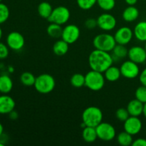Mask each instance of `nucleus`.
<instances>
[{"mask_svg":"<svg viewBox=\"0 0 146 146\" xmlns=\"http://www.w3.org/2000/svg\"><path fill=\"white\" fill-rule=\"evenodd\" d=\"M106 80L110 81V82H115L117 81L121 76V73L120 68H118L114 66H111L108 69L105 71L104 73Z\"/></svg>","mask_w":146,"mask_h":146,"instance_id":"nucleus-20","label":"nucleus"},{"mask_svg":"<svg viewBox=\"0 0 146 146\" xmlns=\"http://www.w3.org/2000/svg\"><path fill=\"white\" fill-rule=\"evenodd\" d=\"M133 146H146V139L145 138H139L134 140L132 143Z\"/></svg>","mask_w":146,"mask_h":146,"instance_id":"nucleus-36","label":"nucleus"},{"mask_svg":"<svg viewBox=\"0 0 146 146\" xmlns=\"http://www.w3.org/2000/svg\"><path fill=\"white\" fill-rule=\"evenodd\" d=\"M8 71L9 73H13V72H14V67L11 66H9L8 67Z\"/></svg>","mask_w":146,"mask_h":146,"instance_id":"nucleus-41","label":"nucleus"},{"mask_svg":"<svg viewBox=\"0 0 146 146\" xmlns=\"http://www.w3.org/2000/svg\"><path fill=\"white\" fill-rule=\"evenodd\" d=\"M121 76L128 79H134L140 75V68L138 64L131 60H127L123 62L120 66Z\"/></svg>","mask_w":146,"mask_h":146,"instance_id":"nucleus-8","label":"nucleus"},{"mask_svg":"<svg viewBox=\"0 0 146 146\" xmlns=\"http://www.w3.org/2000/svg\"><path fill=\"white\" fill-rule=\"evenodd\" d=\"M139 10L135 6H128L123 11L122 17L126 22H133L139 17Z\"/></svg>","mask_w":146,"mask_h":146,"instance_id":"nucleus-17","label":"nucleus"},{"mask_svg":"<svg viewBox=\"0 0 146 146\" xmlns=\"http://www.w3.org/2000/svg\"><path fill=\"white\" fill-rule=\"evenodd\" d=\"M143 115H144V117L146 119V103L144 104V108H143Z\"/></svg>","mask_w":146,"mask_h":146,"instance_id":"nucleus-42","label":"nucleus"},{"mask_svg":"<svg viewBox=\"0 0 146 146\" xmlns=\"http://www.w3.org/2000/svg\"><path fill=\"white\" fill-rule=\"evenodd\" d=\"M15 101L7 94L0 96V114L8 115L15 108Z\"/></svg>","mask_w":146,"mask_h":146,"instance_id":"nucleus-15","label":"nucleus"},{"mask_svg":"<svg viewBox=\"0 0 146 146\" xmlns=\"http://www.w3.org/2000/svg\"><path fill=\"white\" fill-rule=\"evenodd\" d=\"M145 133H146V128H145Z\"/></svg>","mask_w":146,"mask_h":146,"instance_id":"nucleus-46","label":"nucleus"},{"mask_svg":"<svg viewBox=\"0 0 146 146\" xmlns=\"http://www.w3.org/2000/svg\"><path fill=\"white\" fill-rule=\"evenodd\" d=\"M97 4L104 11H109L115 7V0H97Z\"/></svg>","mask_w":146,"mask_h":146,"instance_id":"nucleus-29","label":"nucleus"},{"mask_svg":"<svg viewBox=\"0 0 146 146\" xmlns=\"http://www.w3.org/2000/svg\"><path fill=\"white\" fill-rule=\"evenodd\" d=\"M133 36V30L128 27H121L115 31L114 34V38L116 44L125 46L132 41Z\"/></svg>","mask_w":146,"mask_h":146,"instance_id":"nucleus-12","label":"nucleus"},{"mask_svg":"<svg viewBox=\"0 0 146 146\" xmlns=\"http://www.w3.org/2000/svg\"><path fill=\"white\" fill-rule=\"evenodd\" d=\"M130 116V114L128 113L127 108H120L115 112V117L118 120H119L120 121H122L124 122L125 121H126Z\"/></svg>","mask_w":146,"mask_h":146,"instance_id":"nucleus-33","label":"nucleus"},{"mask_svg":"<svg viewBox=\"0 0 146 146\" xmlns=\"http://www.w3.org/2000/svg\"><path fill=\"white\" fill-rule=\"evenodd\" d=\"M134 36L137 40L142 42L146 41V21H139L133 29Z\"/></svg>","mask_w":146,"mask_h":146,"instance_id":"nucleus-18","label":"nucleus"},{"mask_svg":"<svg viewBox=\"0 0 146 146\" xmlns=\"http://www.w3.org/2000/svg\"><path fill=\"white\" fill-rule=\"evenodd\" d=\"M143 128V123L139 117L131 116L124 121L123 128L124 131L133 135H137L141 131Z\"/></svg>","mask_w":146,"mask_h":146,"instance_id":"nucleus-13","label":"nucleus"},{"mask_svg":"<svg viewBox=\"0 0 146 146\" xmlns=\"http://www.w3.org/2000/svg\"><path fill=\"white\" fill-rule=\"evenodd\" d=\"M105 82L104 73L91 70L85 75V86L93 91H99L103 89Z\"/></svg>","mask_w":146,"mask_h":146,"instance_id":"nucleus-3","label":"nucleus"},{"mask_svg":"<svg viewBox=\"0 0 146 146\" xmlns=\"http://www.w3.org/2000/svg\"><path fill=\"white\" fill-rule=\"evenodd\" d=\"M116 138L118 143L122 146L132 145L133 142V135L125 131L118 133Z\"/></svg>","mask_w":146,"mask_h":146,"instance_id":"nucleus-26","label":"nucleus"},{"mask_svg":"<svg viewBox=\"0 0 146 146\" xmlns=\"http://www.w3.org/2000/svg\"><path fill=\"white\" fill-rule=\"evenodd\" d=\"M8 115L10 119L11 120H17L19 117L18 113H17L16 111H14V110H13L12 111H11Z\"/></svg>","mask_w":146,"mask_h":146,"instance_id":"nucleus-38","label":"nucleus"},{"mask_svg":"<svg viewBox=\"0 0 146 146\" xmlns=\"http://www.w3.org/2000/svg\"><path fill=\"white\" fill-rule=\"evenodd\" d=\"M71 84L76 88H81L85 86V76L81 74H75L71 76Z\"/></svg>","mask_w":146,"mask_h":146,"instance_id":"nucleus-28","label":"nucleus"},{"mask_svg":"<svg viewBox=\"0 0 146 146\" xmlns=\"http://www.w3.org/2000/svg\"><path fill=\"white\" fill-rule=\"evenodd\" d=\"M93 44L96 49L111 52L117 44L114 36L108 33H102L94 37Z\"/></svg>","mask_w":146,"mask_h":146,"instance_id":"nucleus-5","label":"nucleus"},{"mask_svg":"<svg viewBox=\"0 0 146 146\" xmlns=\"http://www.w3.org/2000/svg\"><path fill=\"white\" fill-rule=\"evenodd\" d=\"M71 17V13L67 7L59 6L53 9L51 16L48 17V21L50 23H55L59 25L66 24Z\"/></svg>","mask_w":146,"mask_h":146,"instance_id":"nucleus-6","label":"nucleus"},{"mask_svg":"<svg viewBox=\"0 0 146 146\" xmlns=\"http://www.w3.org/2000/svg\"><path fill=\"white\" fill-rule=\"evenodd\" d=\"M12 79L7 74L0 76V93L2 94H7L13 88Z\"/></svg>","mask_w":146,"mask_h":146,"instance_id":"nucleus-19","label":"nucleus"},{"mask_svg":"<svg viewBox=\"0 0 146 146\" xmlns=\"http://www.w3.org/2000/svg\"><path fill=\"white\" fill-rule=\"evenodd\" d=\"M47 34L49 36L54 38H61L62 35L63 28L61 25L55 24V23H51L47 27Z\"/></svg>","mask_w":146,"mask_h":146,"instance_id":"nucleus-25","label":"nucleus"},{"mask_svg":"<svg viewBox=\"0 0 146 146\" xmlns=\"http://www.w3.org/2000/svg\"><path fill=\"white\" fill-rule=\"evenodd\" d=\"M114 62L112 54L108 51L95 49L89 54L88 64L91 70L104 73Z\"/></svg>","mask_w":146,"mask_h":146,"instance_id":"nucleus-1","label":"nucleus"},{"mask_svg":"<svg viewBox=\"0 0 146 146\" xmlns=\"http://www.w3.org/2000/svg\"><path fill=\"white\" fill-rule=\"evenodd\" d=\"M36 81V76L31 72L26 71L20 76V81L23 85L26 86H32L34 85Z\"/></svg>","mask_w":146,"mask_h":146,"instance_id":"nucleus-27","label":"nucleus"},{"mask_svg":"<svg viewBox=\"0 0 146 146\" xmlns=\"http://www.w3.org/2000/svg\"><path fill=\"white\" fill-rule=\"evenodd\" d=\"M139 81L141 82V85L146 86V68H144L139 75Z\"/></svg>","mask_w":146,"mask_h":146,"instance_id":"nucleus-37","label":"nucleus"},{"mask_svg":"<svg viewBox=\"0 0 146 146\" xmlns=\"http://www.w3.org/2000/svg\"><path fill=\"white\" fill-rule=\"evenodd\" d=\"M125 1L128 6H135L138 2V0H125Z\"/></svg>","mask_w":146,"mask_h":146,"instance_id":"nucleus-39","label":"nucleus"},{"mask_svg":"<svg viewBox=\"0 0 146 146\" xmlns=\"http://www.w3.org/2000/svg\"><path fill=\"white\" fill-rule=\"evenodd\" d=\"M98 138L103 141H113L116 136V131L113 125L109 123L101 122L96 127Z\"/></svg>","mask_w":146,"mask_h":146,"instance_id":"nucleus-7","label":"nucleus"},{"mask_svg":"<svg viewBox=\"0 0 146 146\" xmlns=\"http://www.w3.org/2000/svg\"><path fill=\"white\" fill-rule=\"evenodd\" d=\"M128 57L130 60L138 64H144L146 61V51L144 47L134 46L128 49Z\"/></svg>","mask_w":146,"mask_h":146,"instance_id":"nucleus-14","label":"nucleus"},{"mask_svg":"<svg viewBox=\"0 0 146 146\" xmlns=\"http://www.w3.org/2000/svg\"><path fill=\"white\" fill-rule=\"evenodd\" d=\"M34 88L41 94H47L52 92L56 86L55 78L48 74H42L36 77Z\"/></svg>","mask_w":146,"mask_h":146,"instance_id":"nucleus-4","label":"nucleus"},{"mask_svg":"<svg viewBox=\"0 0 146 146\" xmlns=\"http://www.w3.org/2000/svg\"><path fill=\"white\" fill-rule=\"evenodd\" d=\"M7 44L10 49L13 51H20L25 45V39L21 33L18 31H11L7 37Z\"/></svg>","mask_w":146,"mask_h":146,"instance_id":"nucleus-9","label":"nucleus"},{"mask_svg":"<svg viewBox=\"0 0 146 146\" xmlns=\"http://www.w3.org/2000/svg\"><path fill=\"white\" fill-rule=\"evenodd\" d=\"M2 35H3L2 29H1V27H0V40H1V38H2Z\"/></svg>","mask_w":146,"mask_h":146,"instance_id":"nucleus-43","label":"nucleus"},{"mask_svg":"<svg viewBox=\"0 0 146 146\" xmlns=\"http://www.w3.org/2000/svg\"><path fill=\"white\" fill-rule=\"evenodd\" d=\"M80 34L81 31L78 26L75 24H68L63 28L61 38L68 44H72L78 41Z\"/></svg>","mask_w":146,"mask_h":146,"instance_id":"nucleus-10","label":"nucleus"},{"mask_svg":"<svg viewBox=\"0 0 146 146\" xmlns=\"http://www.w3.org/2000/svg\"><path fill=\"white\" fill-rule=\"evenodd\" d=\"M82 138L84 141L86 143H94L98 138L96 129L95 127L86 126L83 128Z\"/></svg>","mask_w":146,"mask_h":146,"instance_id":"nucleus-22","label":"nucleus"},{"mask_svg":"<svg viewBox=\"0 0 146 146\" xmlns=\"http://www.w3.org/2000/svg\"><path fill=\"white\" fill-rule=\"evenodd\" d=\"M76 2L81 9L88 10L97 4V0H76Z\"/></svg>","mask_w":146,"mask_h":146,"instance_id":"nucleus-31","label":"nucleus"},{"mask_svg":"<svg viewBox=\"0 0 146 146\" xmlns=\"http://www.w3.org/2000/svg\"><path fill=\"white\" fill-rule=\"evenodd\" d=\"M144 48H145V51H146V41L145 42V46H144Z\"/></svg>","mask_w":146,"mask_h":146,"instance_id":"nucleus-44","label":"nucleus"},{"mask_svg":"<svg viewBox=\"0 0 146 146\" xmlns=\"http://www.w3.org/2000/svg\"><path fill=\"white\" fill-rule=\"evenodd\" d=\"M68 48H69V44L61 38L54 43L53 46V51L55 55L58 56H62L67 54Z\"/></svg>","mask_w":146,"mask_h":146,"instance_id":"nucleus-21","label":"nucleus"},{"mask_svg":"<svg viewBox=\"0 0 146 146\" xmlns=\"http://www.w3.org/2000/svg\"><path fill=\"white\" fill-rule=\"evenodd\" d=\"M53 7L51 4L47 1H42L38 6V13L41 17L48 19L53 11Z\"/></svg>","mask_w":146,"mask_h":146,"instance_id":"nucleus-24","label":"nucleus"},{"mask_svg":"<svg viewBox=\"0 0 146 146\" xmlns=\"http://www.w3.org/2000/svg\"><path fill=\"white\" fill-rule=\"evenodd\" d=\"M103 112L98 107L88 106L82 113V121L86 126L96 127L103 121Z\"/></svg>","mask_w":146,"mask_h":146,"instance_id":"nucleus-2","label":"nucleus"},{"mask_svg":"<svg viewBox=\"0 0 146 146\" xmlns=\"http://www.w3.org/2000/svg\"><path fill=\"white\" fill-rule=\"evenodd\" d=\"M113 58L114 61L119 59H123L128 56V49L125 45H122V44H118L115 45L114 48L112 51Z\"/></svg>","mask_w":146,"mask_h":146,"instance_id":"nucleus-23","label":"nucleus"},{"mask_svg":"<svg viewBox=\"0 0 146 146\" xmlns=\"http://www.w3.org/2000/svg\"><path fill=\"white\" fill-rule=\"evenodd\" d=\"M98 27L104 31H110L115 28L117 21L115 17L109 13L101 14L97 18Z\"/></svg>","mask_w":146,"mask_h":146,"instance_id":"nucleus-11","label":"nucleus"},{"mask_svg":"<svg viewBox=\"0 0 146 146\" xmlns=\"http://www.w3.org/2000/svg\"><path fill=\"white\" fill-rule=\"evenodd\" d=\"M135 96L136 99L145 104L146 103V86L141 85L138 87L135 92Z\"/></svg>","mask_w":146,"mask_h":146,"instance_id":"nucleus-32","label":"nucleus"},{"mask_svg":"<svg viewBox=\"0 0 146 146\" xmlns=\"http://www.w3.org/2000/svg\"><path fill=\"white\" fill-rule=\"evenodd\" d=\"M3 133H4V126H3L2 124L0 123V137L3 135Z\"/></svg>","mask_w":146,"mask_h":146,"instance_id":"nucleus-40","label":"nucleus"},{"mask_svg":"<svg viewBox=\"0 0 146 146\" xmlns=\"http://www.w3.org/2000/svg\"><path fill=\"white\" fill-rule=\"evenodd\" d=\"M9 54V48L7 44L0 42V59H4L7 58Z\"/></svg>","mask_w":146,"mask_h":146,"instance_id":"nucleus-34","label":"nucleus"},{"mask_svg":"<svg viewBox=\"0 0 146 146\" xmlns=\"http://www.w3.org/2000/svg\"><path fill=\"white\" fill-rule=\"evenodd\" d=\"M1 1H2V0H0V3H1Z\"/></svg>","mask_w":146,"mask_h":146,"instance_id":"nucleus-45","label":"nucleus"},{"mask_svg":"<svg viewBox=\"0 0 146 146\" xmlns=\"http://www.w3.org/2000/svg\"><path fill=\"white\" fill-rule=\"evenodd\" d=\"M10 11L9 7L5 4L0 3V24H4L8 20Z\"/></svg>","mask_w":146,"mask_h":146,"instance_id":"nucleus-30","label":"nucleus"},{"mask_svg":"<svg viewBox=\"0 0 146 146\" xmlns=\"http://www.w3.org/2000/svg\"><path fill=\"white\" fill-rule=\"evenodd\" d=\"M85 27L88 29H94L96 27H98L97 19L94 18H88L85 21Z\"/></svg>","mask_w":146,"mask_h":146,"instance_id":"nucleus-35","label":"nucleus"},{"mask_svg":"<svg viewBox=\"0 0 146 146\" xmlns=\"http://www.w3.org/2000/svg\"><path fill=\"white\" fill-rule=\"evenodd\" d=\"M144 104L138 99L131 100L127 106V110L131 116L139 117L143 113Z\"/></svg>","mask_w":146,"mask_h":146,"instance_id":"nucleus-16","label":"nucleus"}]
</instances>
